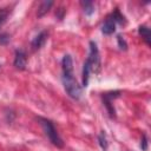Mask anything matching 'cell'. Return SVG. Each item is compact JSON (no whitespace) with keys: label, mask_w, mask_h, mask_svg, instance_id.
<instances>
[{"label":"cell","mask_w":151,"mask_h":151,"mask_svg":"<svg viewBox=\"0 0 151 151\" xmlns=\"http://www.w3.org/2000/svg\"><path fill=\"white\" fill-rule=\"evenodd\" d=\"M9 14V8L5 7V8H0V27L5 24V21L7 20V17Z\"/></svg>","instance_id":"7c38bea8"},{"label":"cell","mask_w":151,"mask_h":151,"mask_svg":"<svg viewBox=\"0 0 151 151\" xmlns=\"http://www.w3.org/2000/svg\"><path fill=\"white\" fill-rule=\"evenodd\" d=\"M80 5L83 7V11L86 15H92L94 13V5L92 1H80Z\"/></svg>","instance_id":"8fae6325"},{"label":"cell","mask_w":151,"mask_h":151,"mask_svg":"<svg viewBox=\"0 0 151 151\" xmlns=\"http://www.w3.org/2000/svg\"><path fill=\"white\" fill-rule=\"evenodd\" d=\"M46 40H47V32H46V31L40 32V33H39L38 35H35V38L32 40V48H33L34 51L40 50V48L44 46V44L46 42Z\"/></svg>","instance_id":"52a82bcc"},{"label":"cell","mask_w":151,"mask_h":151,"mask_svg":"<svg viewBox=\"0 0 151 151\" xmlns=\"http://www.w3.org/2000/svg\"><path fill=\"white\" fill-rule=\"evenodd\" d=\"M39 122H40V125L45 132V134L47 136V138L50 139V142L55 145L57 147H63L64 146V142L61 139V137L59 136V133L57 132L53 123L48 119H45V118H38Z\"/></svg>","instance_id":"7a4b0ae2"},{"label":"cell","mask_w":151,"mask_h":151,"mask_svg":"<svg viewBox=\"0 0 151 151\" xmlns=\"http://www.w3.org/2000/svg\"><path fill=\"white\" fill-rule=\"evenodd\" d=\"M138 33L143 38V40L150 46L151 45V32H150V28L147 26H145V25H142L138 28Z\"/></svg>","instance_id":"ba28073f"},{"label":"cell","mask_w":151,"mask_h":151,"mask_svg":"<svg viewBox=\"0 0 151 151\" xmlns=\"http://www.w3.org/2000/svg\"><path fill=\"white\" fill-rule=\"evenodd\" d=\"M98 140H99V144L101 146L103 150H106L107 149V139H106V134L104 131H101L98 136Z\"/></svg>","instance_id":"4fadbf2b"},{"label":"cell","mask_w":151,"mask_h":151,"mask_svg":"<svg viewBox=\"0 0 151 151\" xmlns=\"http://www.w3.org/2000/svg\"><path fill=\"white\" fill-rule=\"evenodd\" d=\"M61 80H63L65 91L67 92V94L71 98L79 99L81 97V87L79 86L78 81L76 80V78L73 76V71L72 72H63Z\"/></svg>","instance_id":"6da1fadb"},{"label":"cell","mask_w":151,"mask_h":151,"mask_svg":"<svg viewBox=\"0 0 151 151\" xmlns=\"http://www.w3.org/2000/svg\"><path fill=\"white\" fill-rule=\"evenodd\" d=\"M116 25H117V22H116V20H114V17H113L112 13H111V14L107 15V18L105 19V21H104V24H103V26H101V32H103L104 34H106V35H110V34L114 33V31H116Z\"/></svg>","instance_id":"5b68a950"},{"label":"cell","mask_w":151,"mask_h":151,"mask_svg":"<svg viewBox=\"0 0 151 151\" xmlns=\"http://www.w3.org/2000/svg\"><path fill=\"white\" fill-rule=\"evenodd\" d=\"M117 40H118V45H119V48L120 50H124V51H126L127 50V44H126V41H125V39L120 35V34H118V37H117Z\"/></svg>","instance_id":"5bb4252c"},{"label":"cell","mask_w":151,"mask_h":151,"mask_svg":"<svg viewBox=\"0 0 151 151\" xmlns=\"http://www.w3.org/2000/svg\"><path fill=\"white\" fill-rule=\"evenodd\" d=\"M52 5H53V1H51V0H45V1H42V2L40 4L39 8H38V12H37L38 18L44 17V15H45L50 9H51Z\"/></svg>","instance_id":"30bf717a"},{"label":"cell","mask_w":151,"mask_h":151,"mask_svg":"<svg viewBox=\"0 0 151 151\" xmlns=\"http://www.w3.org/2000/svg\"><path fill=\"white\" fill-rule=\"evenodd\" d=\"M27 64V57L26 53L22 50H17L15 55H14V66L18 70H25Z\"/></svg>","instance_id":"8992f818"},{"label":"cell","mask_w":151,"mask_h":151,"mask_svg":"<svg viewBox=\"0 0 151 151\" xmlns=\"http://www.w3.org/2000/svg\"><path fill=\"white\" fill-rule=\"evenodd\" d=\"M61 68L63 72H72L73 71V60L70 54H65L61 60Z\"/></svg>","instance_id":"9c48e42d"},{"label":"cell","mask_w":151,"mask_h":151,"mask_svg":"<svg viewBox=\"0 0 151 151\" xmlns=\"http://www.w3.org/2000/svg\"><path fill=\"white\" fill-rule=\"evenodd\" d=\"M8 41H9V35H8L7 33H2V34H0V44L5 45V44H7Z\"/></svg>","instance_id":"2e32d148"},{"label":"cell","mask_w":151,"mask_h":151,"mask_svg":"<svg viewBox=\"0 0 151 151\" xmlns=\"http://www.w3.org/2000/svg\"><path fill=\"white\" fill-rule=\"evenodd\" d=\"M140 147H142L143 151H146V150H147V138H146L145 134H143V137H142V140H140Z\"/></svg>","instance_id":"9a60e30c"},{"label":"cell","mask_w":151,"mask_h":151,"mask_svg":"<svg viewBox=\"0 0 151 151\" xmlns=\"http://www.w3.org/2000/svg\"><path fill=\"white\" fill-rule=\"evenodd\" d=\"M119 96H120V91H111V92L103 93V101H104V105L106 106L107 112H109L111 118L116 117V111H114V107L112 105V101L116 98H118Z\"/></svg>","instance_id":"277c9868"},{"label":"cell","mask_w":151,"mask_h":151,"mask_svg":"<svg viewBox=\"0 0 151 151\" xmlns=\"http://www.w3.org/2000/svg\"><path fill=\"white\" fill-rule=\"evenodd\" d=\"M86 61L90 64L92 72L97 73L100 67V58H99V51L97 47V44L94 41H90V51Z\"/></svg>","instance_id":"3957f363"}]
</instances>
